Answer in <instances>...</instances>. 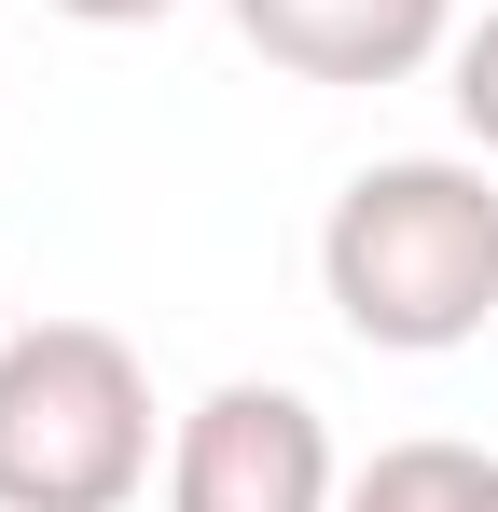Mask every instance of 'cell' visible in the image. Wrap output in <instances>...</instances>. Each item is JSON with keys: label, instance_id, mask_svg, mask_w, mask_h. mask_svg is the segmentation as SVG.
I'll return each mask as SVG.
<instances>
[{"label": "cell", "instance_id": "obj_4", "mask_svg": "<svg viewBox=\"0 0 498 512\" xmlns=\"http://www.w3.org/2000/svg\"><path fill=\"white\" fill-rule=\"evenodd\" d=\"M236 28L291 84H415L457 56V0H236Z\"/></svg>", "mask_w": 498, "mask_h": 512}, {"label": "cell", "instance_id": "obj_1", "mask_svg": "<svg viewBox=\"0 0 498 512\" xmlns=\"http://www.w3.org/2000/svg\"><path fill=\"white\" fill-rule=\"evenodd\" d=\"M332 319L388 360H443L498 319V180L457 153H388L332 194L319 222Z\"/></svg>", "mask_w": 498, "mask_h": 512}, {"label": "cell", "instance_id": "obj_7", "mask_svg": "<svg viewBox=\"0 0 498 512\" xmlns=\"http://www.w3.org/2000/svg\"><path fill=\"white\" fill-rule=\"evenodd\" d=\"M70 28H153V14H180V0H56Z\"/></svg>", "mask_w": 498, "mask_h": 512}, {"label": "cell", "instance_id": "obj_2", "mask_svg": "<svg viewBox=\"0 0 498 512\" xmlns=\"http://www.w3.org/2000/svg\"><path fill=\"white\" fill-rule=\"evenodd\" d=\"M153 485V374L111 319L0 333V512H125Z\"/></svg>", "mask_w": 498, "mask_h": 512}, {"label": "cell", "instance_id": "obj_3", "mask_svg": "<svg viewBox=\"0 0 498 512\" xmlns=\"http://www.w3.org/2000/svg\"><path fill=\"white\" fill-rule=\"evenodd\" d=\"M346 471H332V429L305 388H208L180 443H166V512H332Z\"/></svg>", "mask_w": 498, "mask_h": 512}, {"label": "cell", "instance_id": "obj_5", "mask_svg": "<svg viewBox=\"0 0 498 512\" xmlns=\"http://www.w3.org/2000/svg\"><path fill=\"white\" fill-rule=\"evenodd\" d=\"M332 512H498V457L457 429H415V443H374Z\"/></svg>", "mask_w": 498, "mask_h": 512}, {"label": "cell", "instance_id": "obj_6", "mask_svg": "<svg viewBox=\"0 0 498 512\" xmlns=\"http://www.w3.org/2000/svg\"><path fill=\"white\" fill-rule=\"evenodd\" d=\"M443 97H457V125H471V153L498 167V0L457 28V56H443Z\"/></svg>", "mask_w": 498, "mask_h": 512}]
</instances>
